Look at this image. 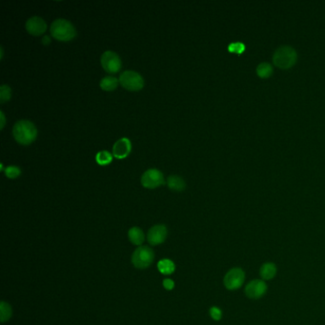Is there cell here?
I'll return each instance as SVG.
<instances>
[{
    "mask_svg": "<svg viewBox=\"0 0 325 325\" xmlns=\"http://www.w3.org/2000/svg\"><path fill=\"white\" fill-rule=\"evenodd\" d=\"M0 118H1V125H0V129L2 130V129L4 128L5 121H6V119H5V116H4V113H3L2 111L0 112Z\"/></svg>",
    "mask_w": 325,
    "mask_h": 325,
    "instance_id": "26",
    "label": "cell"
},
{
    "mask_svg": "<svg viewBox=\"0 0 325 325\" xmlns=\"http://www.w3.org/2000/svg\"><path fill=\"white\" fill-rule=\"evenodd\" d=\"M260 274L264 280L274 279L277 275V266L273 263H266L261 267Z\"/></svg>",
    "mask_w": 325,
    "mask_h": 325,
    "instance_id": "13",
    "label": "cell"
},
{
    "mask_svg": "<svg viewBox=\"0 0 325 325\" xmlns=\"http://www.w3.org/2000/svg\"><path fill=\"white\" fill-rule=\"evenodd\" d=\"M157 268L159 272L163 275H171L176 270V265L171 260H162L157 264Z\"/></svg>",
    "mask_w": 325,
    "mask_h": 325,
    "instance_id": "18",
    "label": "cell"
},
{
    "mask_svg": "<svg viewBox=\"0 0 325 325\" xmlns=\"http://www.w3.org/2000/svg\"><path fill=\"white\" fill-rule=\"evenodd\" d=\"M11 96H12L11 88L6 84L1 85V87H0V102L4 103L6 101H9L11 99Z\"/></svg>",
    "mask_w": 325,
    "mask_h": 325,
    "instance_id": "21",
    "label": "cell"
},
{
    "mask_svg": "<svg viewBox=\"0 0 325 325\" xmlns=\"http://www.w3.org/2000/svg\"><path fill=\"white\" fill-rule=\"evenodd\" d=\"M118 83H119V79L112 76H108L100 80V87L104 91H113L118 87Z\"/></svg>",
    "mask_w": 325,
    "mask_h": 325,
    "instance_id": "16",
    "label": "cell"
},
{
    "mask_svg": "<svg viewBox=\"0 0 325 325\" xmlns=\"http://www.w3.org/2000/svg\"><path fill=\"white\" fill-rule=\"evenodd\" d=\"M5 175L7 177L9 178H16L20 176L21 174V170L19 167L17 166H14V165H11V166H8L5 168Z\"/></svg>",
    "mask_w": 325,
    "mask_h": 325,
    "instance_id": "23",
    "label": "cell"
},
{
    "mask_svg": "<svg viewBox=\"0 0 325 325\" xmlns=\"http://www.w3.org/2000/svg\"><path fill=\"white\" fill-rule=\"evenodd\" d=\"M95 160L99 165H107L112 162L113 155L108 151H100L95 155Z\"/></svg>",
    "mask_w": 325,
    "mask_h": 325,
    "instance_id": "20",
    "label": "cell"
},
{
    "mask_svg": "<svg viewBox=\"0 0 325 325\" xmlns=\"http://www.w3.org/2000/svg\"><path fill=\"white\" fill-rule=\"evenodd\" d=\"M164 183L163 174L157 169L152 168L145 171L141 177V184L145 188L153 189Z\"/></svg>",
    "mask_w": 325,
    "mask_h": 325,
    "instance_id": "8",
    "label": "cell"
},
{
    "mask_svg": "<svg viewBox=\"0 0 325 325\" xmlns=\"http://www.w3.org/2000/svg\"><path fill=\"white\" fill-rule=\"evenodd\" d=\"M228 51L233 54L236 55H241L245 51V44L240 41H236L232 42L228 45Z\"/></svg>",
    "mask_w": 325,
    "mask_h": 325,
    "instance_id": "22",
    "label": "cell"
},
{
    "mask_svg": "<svg viewBox=\"0 0 325 325\" xmlns=\"http://www.w3.org/2000/svg\"><path fill=\"white\" fill-rule=\"evenodd\" d=\"M257 75L262 78H268L273 74V67L268 62H262L256 69Z\"/></svg>",
    "mask_w": 325,
    "mask_h": 325,
    "instance_id": "17",
    "label": "cell"
},
{
    "mask_svg": "<svg viewBox=\"0 0 325 325\" xmlns=\"http://www.w3.org/2000/svg\"><path fill=\"white\" fill-rule=\"evenodd\" d=\"M13 135L15 140L22 144L28 145L31 143L37 137V130L34 124L30 120H19L13 128Z\"/></svg>",
    "mask_w": 325,
    "mask_h": 325,
    "instance_id": "1",
    "label": "cell"
},
{
    "mask_svg": "<svg viewBox=\"0 0 325 325\" xmlns=\"http://www.w3.org/2000/svg\"><path fill=\"white\" fill-rule=\"evenodd\" d=\"M119 83L129 91H140L144 86V79L135 71H125L119 77Z\"/></svg>",
    "mask_w": 325,
    "mask_h": 325,
    "instance_id": "5",
    "label": "cell"
},
{
    "mask_svg": "<svg viewBox=\"0 0 325 325\" xmlns=\"http://www.w3.org/2000/svg\"><path fill=\"white\" fill-rule=\"evenodd\" d=\"M267 292V284L264 279H254L245 287V294L251 299H259Z\"/></svg>",
    "mask_w": 325,
    "mask_h": 325,
    "instance_id": "9",
    "label": "cell"
},
{
    "mask_svg": "<svg viewBox=\"0 0 325 325\" xmlns=\"http://www.w3.org/2000/svg\"><path fill=\"white\" fill-rule=\"evenodd\" d=\"M50 31L54 38L60 41L72 40L77 34V31L74 25L69 20H66L64 18L56 19L51 24Z\"/></svg>",
    "mask_w": 325,
    "mask_h": 325,
    "instance_id": "2",
    "label": "cell"
},
{
    "mask_svg": "<svg viewBox=\"0 0 325 325\" xmlns=\"http://www.w3.org/2000/svg\"><path fill=\"white\" fill-rule=\"evenodd\" d=\"M153 262L154 252L148 246H140L132 256V263L138 269H146L153 264Z\"/></svg>",
    "mask_w": 325,
    "mask_h": 325,
    "instance_id": "4",
    "label": "cell"
},
{
    "mask_svg": "<svg viewBox=\"0 0 325 325\" xmlns=\"http://www.w3.org/2000/svg\"><path fill=\"white\" fill-rule=\"evenodd\" d=\"M101 65L108 73H117L121 68V59L118 54L113 51H106L101 56Z\"/></svg>",
    "mask_w": 325,
    "mask_h": 325,
    "instance_id": "7",
    "label": "cell"
},
{
    "mask_svg": "<svg viewBox=\"0 0 325 325\" xmlns=\"http://www.w3.org/2000/svg\"><path fill=\"white\" fill-rule=\"evenodd\" d=\"M42 43H43L44 45H46V46L51 43V38H50L49 35H45V36L42 38Z\"/></svg>",
    "mask_w": 325,
    "mask_h": 325,
    "instance_id": "27",
    "label": "cell"
},
{
    "mask_svg": "<svg viewBox=\"0 0 325 325\" xmlns=\"http://www.w3.org/2000/svg\"><path fill=\"white\" fill-rule=\"evenodd\" d=\"M167 184L171 190H174L177 192L183 191L186 187L185 180L182 177L176 176V175H172L168 177Z\"/></svg>",
    "mask_w": 325,
    "mask_h": 325,
    "instance_id": "14",
    "label": "cell"
},
{
    "mask_svg": "<svg viewBox=\"0 0 325 325\" xmlns=\"http://www.w3.org/2000/svg\"><path fill=\"white\" fill-rule=\"evenodd\" d=\"M167 228L164 225H155L154 227H152L148 235H147V239L149 241V243L153 246L155 245H158L160 243H162L167 236Z\"/></svg>",
    "mask_w": 325,
    "mask_h": 325,
    "instance_id": "10",
    "label": "cell"
},
{
    "mask_svg": "<svg viewBox=\"0 0 325 325\" xmlns=\"http://www.w3.org/2000/svg\"><path fill=\"white\" fill-rule=\"evenodd\" d=\"M12 314H13V311H12L11 306L8 303H6L5 301H2L0 304V321L2 323L9 321L12 317Z\"/></svg>",
    "mask_w": 325,
    "mask_h": 325,
    "instance_id": "19",
    "label": "cell"
},
{
    "mask_svg": "<svg viewBox=\"0 0 325 325\" xmlns=\"http://www.w3.org/2000/svg\"><path fill=\"white\" fill-rule=\"evenodd\" d=\"M128 236L130 241L135 245H141L144 242V234L139 227H133L129 230Z\"/></svg>",
    "mask_w": 325,
    "mask_h": 325,
    "instance_id": "15",
    "label": "cell"
},
{
    "mask_svg": "<svg viewBox=\"0 0 325 325\" xmlns=\"http://www.w3.org/2000/svg\"><path fill=\"white\" fill-rule=\"evenodd\" d=\"M210 316H211V318H212L213 320H215V321H219V320H221V318H222V311L219 309L218 307L214 306V307H212V308L210 309Z\"/></svg>",
    "mask_w": 325,
    "mask_h": 325,
    "instance_id": "24",
    "label": "cell"
},
{
    "mask_svg": "<svg viewBox=\"0 0 325 325\" xmlns=\"http://www.w3.org/2000/svg\"><path fill=\"white\" fill-rule=\"evenodd\" d=\"M272 59L280 69H290L297 60V54L293 47L280 46L274 53Z\"/></svg>",
    "mask_w": 325,
    "mask_h": 325,
    "instance_id": "3",
    "label": "cell"
},
{
    "mask_svg": "<svg viewBox=\"0 0 325 325\" xmlns=\"http://www.w3.org/2000/svg\"><path fill=\"white\" fill-rule=\"evenodd\" d=\"M132 143L129 139L122 138L118 140L113 146V155L118 159L125 158L131 153Z\"/></svg>",
    "mask_w": 325,
    "mask_h": 325,
    "instance_id": "12",
    "label": "cell"
},
{
    "mask_svg": "<svg viewBox=\"0 0 325 325\" xmlns=\"http://www.w3.org/2000/svg\"><path fill=\"white\" fill-rule=\"evenodd\" d=\"M163 286L166 290H172L175 286V283L172 279H166L163 280Z\"/></svg>",
    "mask_w": 325,
    "mask_h": 325,
    "instance_id": "25",
    "label": "cell"
},
{
    "mask_svg": "<svg viewBox=\"0 0 325 325\" xmlns=\"http://www.w3.org/2000/svg\"><path fill=\"white\" fill-rule=\"evenodd\" d=\"M26 29L32 35H40L46 31V22L39 16H31L26 22Z\"/></svg>",
    "mask_w": 325,
    "mask_h": 325,
    "instance_id": "11",
    "label": "cell"
},
{
    "mask_svg": "<svg viewBox=\"0 0 325 325\" xmlns=\"http://www.w3.org/2000/svg\"><path fill=\"white\" fill-rule=\"evenodd\" d=\"M245 280V274L241 268H233L224 277V286L228 290H236L240 288Z\"/></svg>",
    "mask_w": 325,
    "mask_h": 325,
    "instance_id": "6",
    "label": "cell"
}]
</instances>
